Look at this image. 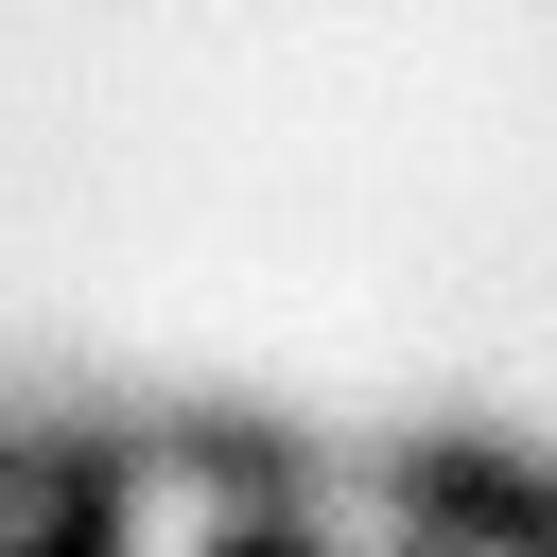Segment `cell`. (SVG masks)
Segmentation results:
<instances>
[{
	"label": "cell",
	"mask_w": 557,
	"mask_h": 557,
	"mask_svg": "<svg viewBox=\"0 0 557 557\" xmlns=\"http://www.w3.org/2000/svg\"><path fill=\"white\" fill-rule=\"evenodd\" d=\"M244 487H209L191 453H157V470H122L104 487V557H244Z\"/></svg>",
	"instance_id": "1"
}]
</instances>
